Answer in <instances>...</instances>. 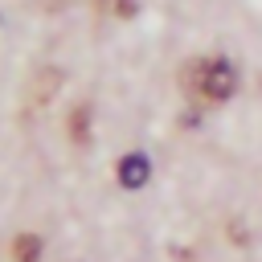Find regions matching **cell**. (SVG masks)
Wrapping results in <instances>:
<instances>
[{
	"label": "cell",
	"instance_id": "1",
	"mask_svg": "<svg viewBox=\"0 0 262 262\" xmlns=\"http://www.w3.org/2000/svg\"><path fill=\"white\" fill-rule=\"evenodd\" d=\"M180 86L196 102H225L237 90V70L221 53H205V57H192L180 70Z\"/></svg>",
	"mask_w": 262,
	"mask_h": 262
},
{
	"label": "cell",
	"instance_id": "2",
	"mask_svg": "<svg viewBox=\"0 0 262 262\" xmlns=\"http://www.w3.org/2000/svg\"><path fill=\"white\" fill-rule=\"evenodd\" d=\"M147 176H151V164H147L143 151H127V156L119 160V184H123V188H143Z\"/></svg>",
	"mask_w": 262,
	"mask_h": 262
},
{
	"label": "cell",
	"instance_id": "3",
	"mask_svg": "<svg viewBox=\"0 0 262 262\" xmlns=\"http://www.w3.org/2000/svg\"><path fill=\"white\" fill-rule=\"evenodd\" d=\"M12 254H16V262H37L41 258V237L37 233H20L12 242Z\"/></svg>",
	"mask_w": 262,
	"mask_h": 262
},
{
	"label": "cell",
	"instance_id": "4",
	"mask_svg": "<svg viewBox=\"0 0 262 262\" xmlns=\"http://www.w3.org/2000/svg\"><path fill=\"white\" fill-rule=\"evenodd\" d=\"M98 4L111 8L115 16H131V12H135V0H98Z\"/></svg>",
	"mask_w": 262,
	"mask_h": 262
},
{
	"label": "cell",
	"instance_id": "5",
	"mask_svg": "<svg viewBox=\"0 0 262 262\" xmlns=\"http://www.w3.org/2000/svg\"><path fill=\"white\" fill-rule=\"evenodd\" d=\"M86 115H90L86 106H78V111H74V139H78V143L86 139Z\"/></svg>",
	"mask_w": 262,
	"mask_h": 262
}]
</instances>
